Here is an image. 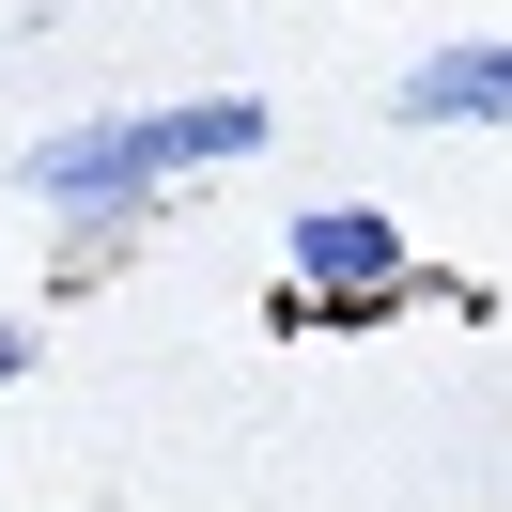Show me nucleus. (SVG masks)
<instances>
[{
	"instance_id": "obj_1",
	"label": "nucleus",
	"mask_w": 512,
	"mask_h": 512,
	"mask_svg": "<svg viewBox=\"0 0 512 512\" xmlns=\"http://www.w3.org/2000/svg\"><path fill=\"white\" fill-rule=\"evenodd\" d=\"M264 125H280L264 94H202V109H109V125L32 140V156H16V187H32V202H63L78 233H109V218H140L156 187H187V171L264 156Z\"/></svg>"
},
{
	"instance_id": "obj_2",
	"label": "nucleus",
	"mask_w": 512,
	"mask_h": 512,
	"mask_svg": "<svg viewBox=\"0 0 512 512\" xmlns=\"http://www.w3.org/2000/svg\"><path fill=\"white\" fill-rule=\"evenodd\" d=\"M404 280H419L404 218H373V202H311V218H295V295H326V311H373V295H404Z\"/></svg>"
},
{
	"instance_id": "obj_3",
	"label": "nucleus",
	"mask_w": 512,
	"mask_h": 512,
	"mask_svg": "<svg viewBox=\"0 0 512 512\" xmlns=\"http://www.w3.org/2000/svg\"><path fill=\"white\" fill-rule=\"evenodd\" d=\"M404 125H512V32H466L435 63H404Z\"/></svg>"
},
{
	"instance_id": "obj_4",
	"label": "nucleus",
	"mask_w": 512,
	"mask_h": 512,
	"mask_svg": "<svg viewBox=\"0 0 512 512\" xmlns=\"http://www.w3.org/2000/svg\"><path fill=\"white\" fill-rule=\"evenodd\" d=\"M16 373H32V326H0V388H16Z\"/></svg>"
}]
</instances>
